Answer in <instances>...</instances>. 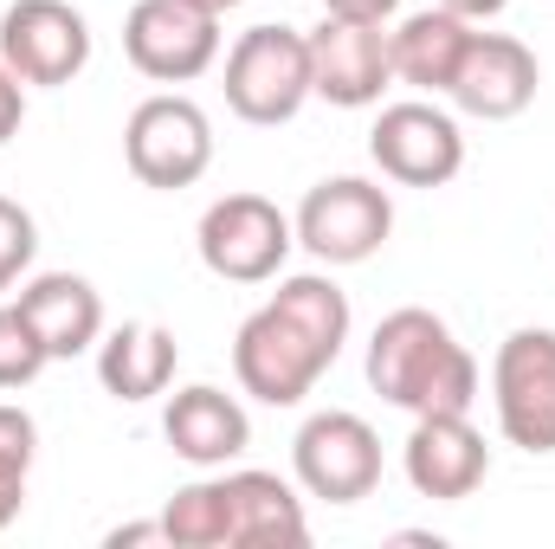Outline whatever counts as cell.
Masks as SVG:
<instances>
[{
	"label": "cell",
	"mask_w": 555,
	"mask_h": 549,
	"mask_svg": "<svg viewBox=\"0 0 555 549\" xmlns=\"http://www.w3.org/2000/svg\"><path fill=\"white\" fill-rule=\"evenodd\" d=\"M369 388L388 401V408H408V413H472L478 401V362L472 349L452 336L446 317L433 310H388L369 336Z\"/></svg>",
	"instance_id": "cell-2"
},
{
	"label": "cell",
	"mask_w": 555,
	"mask_h": 549,
	"mask_svg": "<svg viewBox=\"0 0 555 549\" xmlns=\"http://www.w3.org/2000/svg\"><path fill=\"white\" fill-rule=\"evenodd\" d=\"M369 162L395 188H446L465 168V130L452 111H439L426 98L382 104V117L369 130Z\"/></svg>",
	"instance_id": "cell-10"
},
{
	"label": "cell",
	"mask_w": 555,
	"mask_h": 549,
	"mask_svg": "<svg viewBox=\"0 0 555 549\" xmlns=\"http://www.w3.org/2000/svg\"><path fill=\"white\" fill-rule=\"evenodd\" d=\"M310 39L297 26H246L227 52V111L253 130H278L310 104Z\"/></svg>",
	"instance_id": "cell-3"
},
{
	"label": "cell",
	"mask_w": 555,
	"mask_h": 549,
	"mask_svg": "<svg viewBox=\"0 0 555 549\" xmlns=\"http://www.w3.org/2000/svg\"><path fill=\"white\" fill-rule=\"evenodd\" d=\"M20 124H26V85L0 65V142L20 137Z\"/></svg>",
	"instance_id": "cell-24"
},
{
	"label": "cell",
	"mask_w": 555,
	"mask_h": 549,
	"mask_svg": "<svg viewBox=\"0 0 555 549\" xmlns=\"http://www.w3.org/2000/svg\"><path fill=\"white\" fill-rule=\"evenodd\" d=\"M46 362H52V356H46V343L33 336V323L20 317V304H0V395L39 382Z\"/></svg>",
	"instance_id": "cell-22"
},
{
	"label": "cell",
	"mask_w": 555,
	"mask_h": 549,
	"mask_svg": "<svg viewBox=\"0 0 555 549\" xmlns=\"http://www.w3.org/2000/svg\"><path fill=\"white\" fill-rule=\"evenodd\" d=\"M291 472L323 505H362L382 485V433L349 408L310 413L291 439Z\"/></svg>",
	"instance_id": "cell-7"
},
{
	"label": "cell",
	"mask_w": 555,
	"mask_h": 549,
	"mask_svg": "<svg viewBox=\"0 0 555 549\" xmlns=\"http://www.w3.org/2000/svg\"><path fill=\"white\" fill-rule=\"evenodd\" d=\"M291 227H297V246L317 259V266H362V259H375L382 246H388V233H395V201H388V188L382 181H369V175H330V181H317L310 194H304V207L291 214Z\"/></svg>",
	"instance_id": "cell-4"
},
{
	"label": "cell",
	"mask_w": 555,
	"mask_h": 549,
	"mask_svg": "<svg viewBox=\"0 0 555 549\" xmlns=\"http://www.w3.org/2000/svg\"><path fill=\"white\" fill-rule=\"evenodd\" d=\"M472 20H459L452 7H426V13H408L395 33H388V59H395V78L401 85H414V91H433V98H446V85H452V72H459V59H465V46H472Z\"/></svg>",
	"instance_id": "cell-19"
},
{
	"label": "cell",
	"mask_w": 555,
	"mask_h": 549,
	"mask_svg": "<svg viewBox=\"0 0 555 549\" xmlns=\"http://www.w3.org/2000/svg\"><path fill=\"white\" fill-rule=\"evenodd\" d=\"M104 544L124 549V544H168V537H162V518H155V524H117V531H111Z\"/></svg>",
	"instance_id": "cell-26"
},
{
	"label": "cell",
	"mask_w": 555,
	"mask_h": 549,
	"mask_svg": "<svg viewBox=\"0 0 555 549\" xmlns=\"http://www.w3.org/2000/svg\"><path fill=\"white\" fill-rule=\"evenodd\" d=\"M124 162H130V175L142 188H162V194L194 188L214 168V124H207V111L194 98H181V91L142 98L130 111V124H124Z\"/></svg>",
	"instance_id": "cell-6"
},
{
	"label": "cell",
	"mask_w": 555,
	"mask_h": 549,
	"mask_svg": "<svg viewBox=\"0 0 555 549\" xmlns=\"http://www.w3.org/2000/svg\"><path fill=\"white\" fill-rule=\"evenodd\" d=\"M0 65L20 85L59 91L91 65V20L72 0H13L0 13Z\"/></svg>",
	"instance_id": "cell-9"
},
{
	"label": "cell",
	"mask_w": 555,
	"mask_h": 549,
	"mask_svg": "<svg viewBox=\"0 0 555 549\" xmlns=\"http://www.w3.org/2000/svg\"><path fill=\"white\" fill-rule=\"evenodd\" d=\"M439 7H452L459 20H472V26H478V20H498L511 0H439Z\"/></svg>",
	"instance_id": "cell-27"
},
{
	"label": "cell",
	"mask_w": 555,
	"mask_h": 549,
	"mask_svg": "<svg viewBox=\"0 0 555 549\" xmlns=\"http://www.w3.org/2000/svg\"><path fill=\"white\" fill-rule=\"evenodd\" d=\"M162 537L168 549H227L233 544V505H227V472L194 478L162 505Z\"/></svg>",
	"instance_id": "cell-20"
},
{
	"label": "cell",
	"mask_w": 555,
	"mask_h": 549,
	"mask_svg": "<svg viewBox=\"0 0 555 549\" xmlns=\"http://www.w3.org/2000/svg\"><path fill=\"white\" fill-rule=\"evenodd\" d=\"M395 7H401V0H323V13H343V20H375V26H388V20H395Z\"/></svg>",
	"instance_id": "cell-25"
},
{
	"label": "cell",
	"mask_w": 555,
	"mask_h": 549,
	"mask_svg": "<svg viewBox=\"0 0 555 549\" xmlns=\"http://www.w3.org/2000/svg\"><path fill=\"white\" fill-rule=\"evenodd\" d=\"M491 408L498 433L517 452H555V330H511L491 362Z\"/></svg>",
	"instance_id": "cell-8"
},
{
	"label": "cell",
	"mask_w": 555,
	"mask_h": 549,
	"mask_svg": "<svg viewBox=\"0 0 555 549\" xmlns=\"http://www.w3.org/2000/svg\"><path fill=\"white\" fill-rule=\"evenodd\" d=\"M194 246H201V266L227 284H272L297 246V227L266 194H220L201 214Z\"/></svg>",
	"instance_id": "cell-5"
},
{
	"label": "cell",
	"mask_w": 555,
	"mask_h": 549,
	"mask_svg": "<svg viewBox=\"0 0 555 549\" xmlns=\"http://www.w3.org/2000/svg\"><path fill=\"white\" fill-rule=\"evenodd\" d=\"M162 439L175 446V459H188L194 472H227L246 446H253V413L240 408V395L214 388V382H188L168 395L162 408Z\"/></svg>",
	"instance_id": "cell-15"
},
{
	"label": "cell",
	"mask_w": 555,
	"mask_h": 549,
	"mask_svg": "<svg viewBox=\"0 0 555 549\" xmlns=\"http://www.w3.org/2000/svg\"><path fill=\"white\" fill-rule=\"evenodd\" d=\"M124 52L155 85H194L220 59V13L194 0H137L124 13Z\"/></svg>",
	"instance_id": "cell-11"
},
{
	"label": "cell",
	"mask_w": 555,
	"mask_h": 549,
	"mask_svg": "<svg viewBox=\"0 0 555 549\" xmlns=\"http://www.w3.org/2000/svg\"><path fill=\"white\" fill-rule=\"evenodd\" d=\"M356 330L349 291L330 272H291L278 291L240 323L233 336V375L253 401L266 408H297L343 356Z\"/></svg>",
	"instance_id": "cell-1"
},
{
	"label": "cell",
	"mask_w": 555,
	"mask_h": 549,
	"mask_svg": "<svg viewBox=\"0 0 555 549\" xmlns=\"http://www.w3.org/2000/svg\"><path fill=\"white\" fill-rule=\"evenodd\" d=\"M33 253H39V227L20 201L0 194V291H13L20 278L33 272Z\"/></svg>",
	"instance_id": "cell-23"
},
{
	"label": "cell",
	"mask_w": 555,
	"mask_h": 549,
	"mask_svg": "<svg viewBox=\"0 0 555 549\" xmlns=\"http://www.w3.org/2000/svg\"><path fill=\"white\" fill-rule=\"evenodd\" d=\"M537 85H543V65L524 39L511 33H472L446 98L465 111V117H485V124H511L537 104Z\"/></svg>",
	"instance_id": "cell-13"
},
{
	"label": "cell",
	"mask_w": 555,
	"mask_h": 549,
	"mask_svg": "<svg viewBox=\"0 0 555 549\" xmlns=\"http://www.w3.org/2000/svg\"><path fill=\"white\" fill-rule=\"evenodd\" d=\"M310 91L336 111H369L382 104V91L395 85V59H388V33L375 20H343L323 13L310 33Z\"/></svg>",
	"instance_id": "cell-12"
},
{
	"label": "cell",
	"mask_w": 555,
	"mask_h": 549,
	"mask_svg": "<svg viewBox=\"0 0 555 549\" xmlns=\"http://www.w3.org/2000/svg\"><path fill=\"white\" fill-rule=\"evenodd\" d=\"M175 369H181V343H175L168 323H117V330L98 336V382L117 401L168 395Z\"/></svg>",
	"instance_id": "cell-18"
},
{
	"label": "cell",
	"mask_w": 555,
	"mask_h": 549,
	"mask_svg": "<svg viewBox=\"0 0 555 549\" xmlns=\"http://www.w3.org/2000/svg\"><path fill=\"white\" fill-rule=\"evenodd\" d=\"M194 7H207V13H233V7H246V0H194Z\"/></svg>",
	"instance_id": "cell-28"
},
{
	"label": "cell",
	"mask_w": 555,
	"mask_h": 549,
	"mask_svg": "<svg viewBox=\"0 0 555 549\" xmlns=\"http://www.w3.org/2000/svg\"><path fill=\"white\" fill-rule=\"evenodd\" d=\"M33 452H39V426L33 413L0 401V531L26 511V472H33Z\"/></svg>",
	"instance_id": "cell-21"
},
{
	"label": "cell",
	"mask_w": 555,
	"mask_h": 549,
	"mask_svg": "<svg viewBox=\"0 0 555 549\" xmlns=\"http://www.w3.org/2000/svg\"><path fill=\"white\" fill-rule=\"evenodd\" d=\"M401 472L420 498L433 505H459L485 485L491 472V446L472 426V413H414V433L401 446Z\"/></svg>",
	"instance_id": "cell-14"
},
{
	"label": "cell",
	"mask_w": 555,
	"mask_h": 549,
	"mask_svg": "<svg viewBox=\"0 0 555 549\" xmlns=\"http://www.w3.org/2000/svg\"><path fill=\"white\" fill-rule=\"evenodd\" d=\"M227 505H233V544L227 549H304L310 544V518L291 478L240 465L227 472Z\"/></svg>",
	"instance_id": "cell-17"
},
{
	"label": "cell",
	"mask_w": 555,
	"mask_h": 549,
	"mask_svg": "<svg viewBox=\"0 0 555 549\" xmlns=\"http://www.w3.org/2000/svg\"><path fill=\"white\" fill-rule=\"evenodd\" d=\"M13 304H20V317L33 323V336L46 343L52 362H72V356L98 349V336H104V291L78 272L26 278Z\"/></svg>",
	"instance_id": "cell-16"
}]
</instances>
